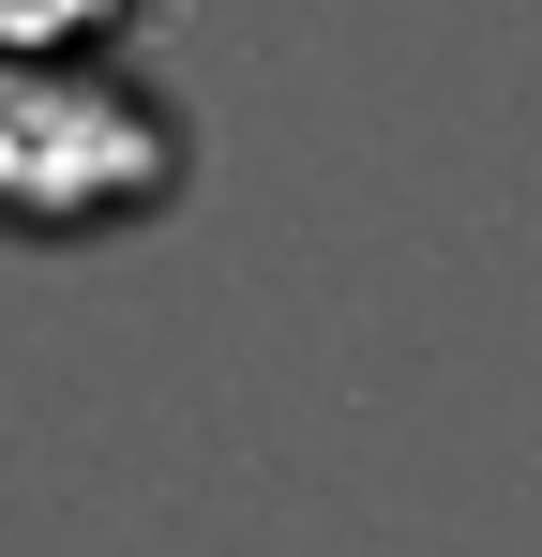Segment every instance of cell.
<instances>
[{"instance_id": "obj_1", "label": "cell", "mask_w": 542, "mask_h": 557, "mask_svg": "<svg viewBox=\"0 0 542 557\" xmlns=\"http://www.w3.org/2000/svg\"><path fill=\"white\" fill-rule=\"evenodd\" d=\"M181 196V106L136 91L90 46H15L0 61V226L15 242H90Z\"/></svg>"}, {"instance_id": "obj_2", "label": "cell", "mask_w": 542, "mask_h": 557, "mask_svg": "<svg viewBox=\"0 0 542 557\" xmlns=\"http://www.w3.org/2000/svg\"><path fill=\"white\" fill-rule=\"evenodd\" d=\"M106 15H121V0H0V61H15V46H90Z\"/></svg>"}]
</instances>
